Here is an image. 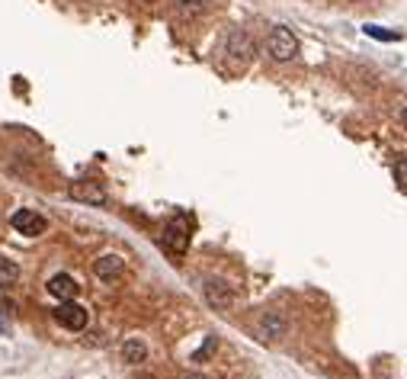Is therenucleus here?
Here are the masks:
<instances>
[{
	"mask_svg": "<svg viewBox=\"0 0 407 379\" xmlns=\"http://www.w3.org/2000/svg\"><path fill=\"white\" fill-rule=\"evenodd\" d=\"M394 174H398V186L404 190V161H398V170H394Z\"/></svg>",
	"mask_w": 407,
	"mask_h": 379,
	"instance_id": "nucleus-14",
	"label": "nucleus"
},
{
	"mask_svg": "<svg viewBox=\"0 0 407 379\" xmlns=\"http://www.w3.org/2000/svg\"><path fill=\"white\" fill-rule=\"evenodd\" d=\"M0 334H3V321H0Z\"/></svg>",
	"mask_w": 407,
	"mask_h": 379,
	"instance_id": "nucleus-16",
	"label": "nucleus"
},
{
	"mask_svg": "<svg viewBox=\"0 0 407 379\" xmlns=\"http://www.w3.org/2000/svg\"><path fill=\"white\" fill-rule=\"evenodd\" d=\"M183 379H208V376H206V373H186Z\"/></svg>",
	"mask_w": 407,
	"mask_h": 379,
	"instance_id": "nucleus-15",
	"label": "nucleus"
},
{
	"mask_svg": "<svg viewBox=\"0 0 407 379\" xmlns=\"http://www.w3.org/2000/svg\"><path fill=\"white\" fill-rule=\"evenodd\" d=\"M17 280H19V267L10 261V257H3V254H0V289H10Z\"/></svg>",
	"mask_w": 407,
	"mask_h": 379,
	"instance_id": "nucleus-11",
	"label": "nucleus"
},
{
	"mask_svg": "<svg viewBox=\"0 0 407 379\" xmlns=\"http://www.w3.org/2000/svg\"><path fill=\"white\" fill-rule=\"evenodd\" d=\"M260 331H263L260 337H269V341H276V337H279V334L285 331V321H279V318H273V315H269V318H266L263 325H260Z\"/></svg>",
	"mask_w": 407,
	"mask_h": 379,
	"instance_id": "nucleus-12",
	"label": "nucleus"
},
{
	"mask_svg": "<svg viewBox=\"0 0 407 379\" xmlns=\"http://www.w3.org/2000/svg\"><path fill=\"white\" fill-rule=\"evenodd\" d=\"M67 193L74 196L81 202H93V206H106V193H103V186H97L93 180H74Z\"/></svg>",
	"mask_w": 407,
	"mask_h": 379,
	"instance_id": "nucleus-5",
	"label": "nucleus"
},
{
	"mask_svg": "<svg viewBox=\"0 0 407 379\" xmlns=\"http://www.w3.org/2000/svg\"><path fill=\"white\" fill-rule=\"evenodd\" d=\"M144 357H148V347H144V341H138V337H128V341L122 344V360L142 363Z\"/></svg>",
	"mask_w": 407,
	"mask_h": 379,
	"instance_id": "nucleus-10",
	"label": "nucleus"
},
{
	"mask_svg": "<svg viewBox=\"0 0 407 379\" xmlns=\"http://www.w3.org/2000/svg\"><path fill=\"white\" fill-rule=\"evenodd\" d=\"M266 51H269V58H276V61H292L299 55V39H295L292 29H285V26H273L269 35H266Z\"/></svg>",
	"mask_w": 407,
	"mask_h": 379,
	"instance_id": "nucleus-1",
	"label": "nucleus"
},
{
	"mask_svg": "<svg viewBox=\"0 0 407 379\" xmlns=\"http://www.w3.org/2000/svg\"><path fill=\"white\" fill-rule=\"evenodd\" d=\"M228 51H231L234 58L247 61L250 55H254V42H250V35L241 33V29H234V33L228 35Z\"/></svg>",
	"mask_w": 407,
	"mask_h": 379,
	"instance_id": "nucleus-9",
	"label": "nucleus"
},
{
	"mask_svg": "<svg viewBox=\"0 0 407 379\" xmlns=\"http://www.w3.org/2000/svg\"><path fill=\"white\" fill-rule=\"evenodd\" d=\"M122 257H116V254H103V257H97V264H93V273L100 280H106V283H113V280L122 277Z\"/></svg>",
	"mask_w": 407,
	"mask_h": 379,
	"instance_id": "nucleus-6",
	"label": "nucleus"
},
{
	"mask_svg": "<svg viewBox=\"0 0 407 379\" xmlns=\"http://www.w3.org/2000/svg\"><path fill=\"white\" fill-rule=\"evenodd\" d=\"M206 299L215 305V309H231L234 305V293L224 287L222 280H208L206 283Z\"/></svg>",
	"mask_w": 407,
	"mask_h": 379,
	"instance_id": "nucleus-7",
	"label": "nucleus"
},
{
	"mask_svg": "<svg viewBox=\"0 0 407 379\" xmlns=\"http://www.w3.org/2000/svg\"><path fill=\"white\" fill-rule=\"evenodd\" d=\"M77 289H81V287L74 283V277H71V273H55V277L49 280V293L58 296L61 303H65V299H74Z\"/></svg>",
	"mask_w": 407,
	"mask_h": 379,
	"instance_id": "nucleus-8",
	"label": "nucleus"
},
{
	"mask_svg": "<svg viewBox=\"0 0 407 379\" xmlns=\"http://www.w3.org/2000/svg\"><path fill=\"white\" fill-rule=\"evenodd\" d=\"M55 318H58V325L61 328H67V331H83L87 328V309L83 305H77L74 299H65V303L55 309Z\"/></svg>",
	"mask_w": 407,
	"mask_h": 379,
	"instance_id": "nucleus-3",
	"label": "nucleus"
},
{
	"mask_svg": "<svg viewBox=\"0 0 407 379\" xmlns=\"http://www.w3.org/2000/svg\"><path fill=\"white\" fill-rule=\"evenodd\" d=\"M190 219L186 216H174V219L167 222V228H164V248L170 254H183L186 248H190Z\"/></svg>",
	"mask_w": 407,
	"mask_h": 379,
	"instance_id": "nucleus-2",
	"label": "nucleus"
},
{
	"mask_svg": "<svg viewBox=\"0 0 407 379\" xmlns=\"http://www.w3.org/2000/svg\"><path fill=\"white\" fill-rule=\"evenodd\" d=\"M10 222H13V228H17V232H23V235H29V238L42 235V232L49 228V222L42 219L35 209H17Z\"/></svg>",
	"mask_w": 407,
	"mask_h": 379,
	"instance_id": "nucleus-4",
	"label": "nucleus"
},
{
	"mask_svg": "<svg viewBox=\"0 0 407 379\" xmlns=\"http://www.w3.org/2000/svg\"><path fill=\"white\" fill-rule=\"evenodd\" d=\"M148 3H154V0H148Z\"/></svg>",
	"mask_w": 407,
	"mask_h": 379,
	"instance_id": "nucleus-17",
	"label": "nucleus"
},
{
	"mask_svg": "<svg viewBox=\"0 0 407 379\" xmlns=\"http://www.w3.org/2000/svg\"><path fill=\"white\" fill-rule=\"evenodd\" d=\"M366 35H375L382 42H394L398 39V33H388V29H379V26H366Z\"/></svg>",
	"mask_w": 407,
	"mask_h": 379,
	"instance_id": "nucleus-13",
	"label": "nucleus"
}]
</instances>
